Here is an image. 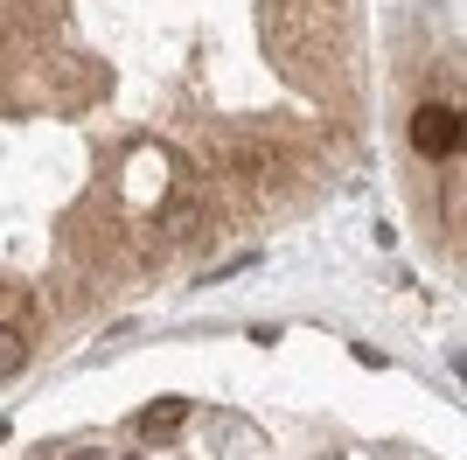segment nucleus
Segmentation results:
<instances>
[{
	"instance_id": "obj_1",
	"label": "nucleus",
	"mask_w": 467,
	"mask_h": 460,
	"mask_svg": "<svg viewBox=\"0 0 467 460\" xmlns=\"http://www.w3.org/2000/svg\"><path fill=\"white\" fill-rule=\"evenodd\" d=\"M411 147L426 153V161L461 153V112H453V105H440V98H432V105H419V112H411Z\"/></svg>"
},
{
	"instance_id": "obj_2",
	"label": "nucleus",
	"mask_w": 467,
	"mask_h": 460,
	"mask_svg": "<svg viewBox=\"0 0 467 460\" xmlns=\"http://www.w3.org/2000/svg\"><path fill=\"white\" fill-rule=\"evenodd\" d=\"M182 419H189V398H161L140 412V433L147 440H168V433H182Z\"/></svg>"
},
{
	"instance_id": "obj_3",
	"label": "nucleus",
	"mask_w": 467,
	"mask_h": 460,
	"mask_svg": "<svg viewBox=\"0 0 467 460\" xmlns=\"http://www.w3.org/2000/svg\"><path fill=\"white\" fill-rule=\"evenodd\" d=\"M21 363H28V342H21V328L0 321V377H15Z\"/></svg>"
},
{
	"instance_id": "obj_4",
	"label": "nucleus",
	"mask_w": 467,
	"mask_h": 460,
	"mask_svg": "<svg viewBox=\"0 0 467 460\" xmlns=\"http://www.w3.org/2000/svg\"><path fill=\"white\" fill-rule=\"evenodd\" d=\"M0 440H7V419H0Z\"/></svg>"
}]
</instances>
